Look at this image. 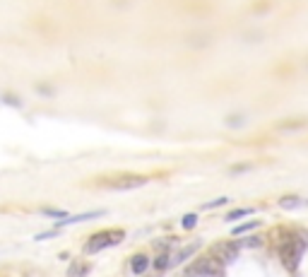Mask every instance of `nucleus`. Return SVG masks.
<instances>
[{"mask_svg":"<svg viewBox=\"0 0 308 277\" xmlns=\"http://www.w3.org/2000/svg\"><path fill=\"white\" fill-rule=\"evenodd\" d=\"M149 181L145 174H128V171H118V174L99 176L94 183L99 188H111V191H133V188H142Z\"/></svg>","mask_w":308,"mask_h":277,"instance_id":"f257e3e1","label":"nucleus"},{"mask_svg":"<svg viewBox=\"0 0 308 277\" xmlns=\"http://www.w3.org/2000/svg\"><path fill=\"white\" fill-rule=\"evenodd\" d=\"M123 239H126V231L123 229H104V231H99V234H94V236L87 239L84 251H87V253H99V251H104V249L118 246Z\"/></svg>","mask_w":308,"mask_h":277,"instance_id":"f03ea898","label":"nucleus"},{"mask_svg":"<svg viewBox=\"0 0 308 277\" xmlns=\"http://www.w3.org/2000/svg\"><path fill=\"white\" fill-rule=\"evenodd\" d=\"M222 275H224V265L214 256L198 258L191 268L186 270V277H222Z\"/></svg>","mask_w":308,"mask_h":277,"instance_id":"7ed1b4c3","label":"nucleus"},{"mask_svg":"<svg viewBox=\"0 0 308 277\" xmlns=\"http://www.w3.org/2000/svg\"><path fill=\"white\" fill-rule=\"evenodd\" d=\"M301 253H303V241H282L280 243V260L289 272L299 268Z\"/></svg>","mask_w":308,"mask_h":277,"instance_id":"20e7f679","label":"nucleus"},{"mask_svg":"<svg viewBox=\"0 0 308 277\" xmlns=\"http://www.w3.org/2000/svg\"><path fill=\"white\" fill-rule=\"evenodd\" d=\"M238 251H241V243H231V241H222L217 243L214 249L209 251V256H214V258L222 263V265H227V263H234L236 256H238Z\"/></svg>","mask_w":308,"mask_h":277,"instance_id":"39448f33","label":"nucleus"},{"mask_svg":"<svg viewBox=\"0 0 308 277\" xmlns=\"http://www.w3.org/2000/svg\"><path fill=\"white\" fill-rule=\"evenodd\" d=\"M91 272V263L87 260H75L73 265L68 268V277H87Z\"/></svg>","mask_w":308,"mask_h":277,"instance_id":"423d86ee","label":"nucleus"},{"mask_svg":"<svg viewBox=\"0 0 308 277\" xmlns=\"http://www.w3.org/2000/svg\"><path fill=\"white\" fill-rule=\"evenodd\" d=\"M152 263H149V258H147L145 253H137V256H133L130 258V270L135 272V275H142L147 268H149Z\"/></svg>","mask_w":308,"mask_h":277,"instance_id":"0eeeda50","label":"nucleus"},{"mask_svg":"<svg viewBox=\"0 0 308 277\" xmlns=\"http://www.w3.org/2000/svg\"><path fill=\"white\" fill-rule=\"evenodd\" d=\"M303 126H308V118H294V120H284L277 126L280 133H294V130H301Z\"/></svg>","mask_w":308,"mask_h":277,"instance_id":"6e6552de","label":"nucleus"},{"mask_svg":"<svg viewBox=\"0 0 308 277\" xmlns=\"http://www.w3.org/2000/svg\"><path fill=\"white\" fill-rule=\"evenodd\" d=\"M101 210L99 212H84V214H73V217H65L58 227H68V224H77V222H87V220H97V217H101Z\"/></svg>","mask_w":308,"mask_h":277,"instance_id":"1a4fd4ad","label":"nucleus"},{"mask_svg":"<svg viewBox=\"0 0 308 277\" xmlns=\"http://www.w3.org/2000/svg\"><path fill=\"white\" fill-rule=\"evenodd\" d=\"M198 251V243H191V246H186V249H181L176 256L171 258V265H181V263H186V260L191 258L193 253Z\"/></svg>","mask_w":308,"mask_h":277,"instance_id":"9d476101","label":"nucleus"},{"mask_svg":"<svg viewBox=\"0 0 308 277\" xmlns=\"http://www.w3.org/2000/svg\"><path fill=\"white\" fill-rule=\"evenodd\" d=\"M260 227V222L258 220H251V222H243V224H238V227H234V236H241V234H245V231H253V229H258Z\"/></svg>","mask_w":308,"mask_h":277,"instance_id":"9b49d317","label":"nucleus"},{"mask_svg":"<svg viewBox=\"0 0 308 277\" xmlns=\"http://www.w3.org/2000/svg\"><path fill=\"white\" fill-rule=\"evenodd\" d=\"M280 205L284 207V210H294V207L303 205V200H301V198H296V195H284V198H280Z\"/></svg>","mask_w":308,"mask_h":277,"instance_id":"f8f14e48","label":"nucleus"},{"mask_svg":"<svg viewBox=\"0 0 308 277\" xmlns=\"http://www.w3.org/2000/svg\"><path fill=\"white\" fill-rule=\"evenodd\" d=\"M152 265H154V270H159V272H162V270L171 268V258H169L166 253H162V256H159V258H157V260L152 263Z\"/></svg>","mask_w":308,"mask_h":277,"instance_id":"ddd939ff","label":"nucleus"},{"mask_svg":"<svg viewBox=\"0 0 308 277\" xmlns=\"http://www.w3.org/2000/svg\"><path fill=\"white\" fill-rule=\"evenodd\" d=\"M251 212H253L251 207H243V210H234V212L227 214V220H229V222H231V220H241V217H248Z\"/></svg>","mask_w":308,"mask_h":277,"instance_id":"4468645a","label":"nucleus"},{"mask_svg":"<svg viewBox=\"0 0 308 277\" xmlns=\"http://www.w3.org/2000/svg\"><path fill=\"white\" fill-rule=\"evenodd\" d=\"M41 214H46V217H55V220H65L63 210H53V207H46V210H41Z\"/></svg>","mask_w":308,"mask_h":277,"instance_id":"2eb2a0df","label":"nucleus"},{"mask_svg":"<svg viewBox=\"0 0 308 277\" xmlns=\"http://www.w3.org/2000/svg\"><path fill=\"white\" fill-rule=\"evenodd\" d=\"M195 222H198V214H186V217L181 220V224H183V229H193Z\"/></svg>","mask_w":308,"mask_h":277,"instance_id":"dca6fc26","label":"nucleus"},{"mask_svg":"<svg viewBox=\"0 0 308 277\" xmlns=\"http://www.w3.org/2000/svg\"><path fill=\"white\" fill-rule=\"evenodd\" d=\"M227 203H229L227 198H219V200H212V203L202 205V210H212V207H219V205H227Z\"/></svg>","mask_w":308,"mask_h":277,"instance_id":"f3484780","label":"nucleus"},{"mask_svg":"<svg viewBox=\"0 0 308 277\" xmlns=\"http://www.w3.org/2000/svg\"><path fill=\"white\" fill-rule=\"evenodd\" d=\"M55 234H58V229H55V231H44V234H39V236H37V241H44V239H53Z\"/></svg>","mask_w":308,"mask_h":277,"instance_id":"a211bd4d","label":"nucleus"}]
</instances>
